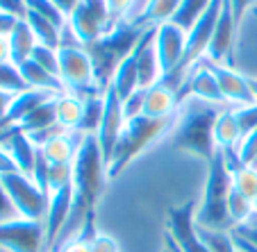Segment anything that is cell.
<instances>
[{
	"instance_id": "2",
	"label": "cell",
	"mask_w": 257,
	"mask_h": 252,
	"mask_svg": "<svg viewBox=\"0 0 257 252\" xmlns=\"http://www.w3.org/2000/svg\"><path fill=\"white\" fill-rule=\"evenodd\" d=\"M221 109L225 107L209 105L196 98H185L180 102V114L175 118L173 139H171L175 150L194 155L209 164L218 150L214 143V121Z\"/></svg>"
},
{
	"instance_id": "35",
	"label": "cell",
	"mask_w": 257,
	"mask_h": 252,
	"mask_svg": "<svg viewBox=\"0 0 257 252\" xmlns=\"http://www.w3.org/2000/svg\"><path fill=\"white\" fill-rule=\"evenodd\" d=\"M73 184V161L71 164H50L48 170V195L53 191Z\"/></svg>"
},
{
	"instance_id": "37",
	"label": "cell",
	"mask_w": 257,
	"mask_h": 252,
	"mask_svg": "<svg viewBox=\"0 0 257 252\" xmlns=\"http://www.w3.org/2000/svg\"><path fill=\"white\" fill-rule=\"evenodd\" d=\"M237 157H239V164L257 166V130L241 139V143L237 146Z\"/></svg>"
},
{
	"instance_id": "48",
	"label": "cell",
	"mask_w": 257,
	"mask_h": 252,
	"mask_svg": "<svg viewBox=\"0 0 257 252\" xmlns=\"http://www.w3.org/2000/svg\"><path fill=\"white\" fill-rule=\"evenodd\" d=\"M0 62H12L10 59V39L0 37Z\"/></svg>"
},
{
	"instance_id": "20",
	"label": "cell",
	"mask_w": 257,
	"mask_h": 252,
	"mask_svg": "<svg viewBox=\"0 0 257 252\" xmlns=\"http://www.w3.org/2000/svg\"><path fill=\"white\" fill-rule=\"evenodd\" d=\"M214 143L218 150H237V146L241 143V130L230 107L221 109L214 121Z\"/></svg>"
},
{
	"instance_id": "49",
	"label": "cell",
	"mask_w": 257,
	"mask_h": 252,
	"mask_svg": "<svg viewBox=\"0 0 257 252\" xmlns=\"http://www.w3.org/2000/svg\"><path fill=\"white\" fill-rule=\"evenodd\" d=\"M248 84H250L252 98H255V102H257V78H248Z\"/></svg>"
},
{
	"instance_id": "38",
	"label": "cell",
	"mask_w": 257,
	"mask_h": 252,
	"mask_svg": "<svg viewBox=\"0 0 257 252\" xmlns=\"http://www.w3.org/2000/svg\"><path fill=\"white\" fill-rule=\"evenodd\" d=\"M144 100H146V89H137L125 102H123V116L127 118H137L144 112Z\"/></svg>"
},
{
	"instance_id": "10",
	"label": "cell",
	"mask_w": 257,
	"mask_h": 252,
	"mask_svg": "<svg viewBox=\"0 0 257 252\" xmlns=\"http://www.w3.org/2000/svg\"><path fill=\"white\" fill-rule=\"evenodd\" d=\"M0 247L10 252H46V223L25 218L3 223Z\"/></svg>"
},
{
	"instance_id": "23",
	"label": "cell",
	"mask_w": 257,
	"mask_h": 252,
	"mask_svg": "<svg viewBox=\"0 0 257 252\" xmlns=\"http://www.w3.org/2000/svg\"><path fill=\"white\" fill-rule=\"evenodd\" d=\"M84 112V98L78 93L64 91L57 96V123L66 132H78V125L82 121Z\"/></svg>"
},
{
	"instance_id": "45",
	"label": "cell",
	"mask_w": 257,
	"mask_h": 252,
	"mask_svg": "<svg viewBox=\"0 0 257 252\" xmlns=\"http://www.w3.org/2000/svg\"><path fill=\"white\" fill-rule=\"evenodd\" d=\"M234 234H239L241 238H246L248 243H252V245L257 247V227L255 225H239V227H234Z\"/></svg>"
},
{
	"instance_id": "30",
	"label": "cell",
	"mask_w": 257,
	"mask_h": 252,
	"mask_svg": "<svg viewBox=\"0 0 257 252\" xmlns=\"http://www.w3.org/2000/svg\"><path fill=\"white\" fill-rule=\"evenodd\" d=\"M255 211H257V204L252 202V200H248L246 195H241L232 186V191H230V195H228V213H230V220H232L234 227L246 225V220L250 218Z\"/></svg>"
},
{
	"instance_id": "46",
	"label": "cell",
	"mask_w": 257,
	"mask_h": 252,
	"mask_svg": "<svg viewBox=\"0 0 257 252\" xmlns=\"http://www.w3.org/2000/svg\"><path fill=\"white\" fill-rule=\"evenodd\" d=\"M53 3L59 7V12H62V14L66 16V19L73 14V10H75V7L80 5V0H53Z\"/></svg>"
},
{
	"instance_id": "13",
	"label": "cell",
	"mask_w": 257,
	"mask_h": 252,
	"mask_svg": "<svg viewBox=\"0 0 257 252\" xmlns=\"http://www.w3.org/2000/svg\"><path fill=\"white\" fill-rule=\"evenodd\" d=\"M185 46H187V32L182 28H178L173 21L155 28V48H157V57H160L162 75L178 68V64L182 62V55H185Z\"/></svg>"
},
{
	"instance_id": "24",
	"label": "cell",
	"mask_w": 257,
	"mask_h": 252,
	"mask_svg": "<svg viewBox=\"0 0 257 252\" xmlns=\"http://www.w3.org/2000/svg\"><path fill=\"white\" fill-rule=\"evenodd\" d=\"M55 125H59L57 123V96L46 100L44 105H39L32 114H28L16 125V130L25 132V134H34V132L48 130V127H55Z\"/></svg>"
},
{
	"instance_id": "41",
	"label": "cell",
	"mask_w": 257,
	"mask_h": 252,
	"mask_svg": "<svg viewBox=\"0 0 257 252\" xmlns=\"http://www.w3.org/2000/svg\"><path fill=\"white\" fill-rule=\"evenodd\" d=\"M228 3H230V10H232L234 25H237V30H239L243 23V16H246V12L250 10V5L255 0H228Z\"/></svg>"
},
{
	"instance_id": "47",
	"label": "cell",
	"mask_w": 257,
	"mask_h": 252,
	"mask_svg": "<svg viewBox=\"0 0 257 252\" xmlns=\"http://www.w3.org/2000/svg\"><path fill=\"white\" fill-rule=\"evenodd\" d=\"M16 93H7V91H0V121H3V116L7 114V109H10L12 100H14Z\"/></svg>"
},
{
	"instance_id": "8",
	"label": "cell",
	"mask_w": 257,
	"mask_h": 252,
	"mask_svg": "<svg viewBox=\"0 0 257 252\" xmlns=\"http://www.w3.org/2000/svg\"><path fill=\"white\" fill-rule=\"evenodd\" d=\"M0 182L5 186L12 204L16 207L21 218L25 220H46L48 213V195L32 182V177L21 170L0 175Z\"/></svg>"
},
{
	"instance_id": "14",
	"label": "cell",
	"mask_w": 257,
	"mask_h": 252,
	"mask_svg": "<svg viewBox=\"0 0 257 252\" xmlns=\"http://www.w3.org/2000/svg\"><path fill=\"white\" fill-rule=\"evenodd\" d=\"M73 184H66L62 189L53 191L48 195V213H46V252H50L55 247V243L59 241L64 227L68 223V216H71L73 209Z\"/></svg>"
},
{
	"instance_id": "6",
	"label": "cell",
	"mask_w": 257,
	"mask_h": 252,
	"mask_svg": "<svg viewBox=\"0 0 257 252\" xmlns=\"http://www.w3.org/2000/svg\"><path fill=\"white\" fill-rule=\"evenodd\" d=\"M57 57H59V82L64 84L66 91L80 93V91H89V87H96L91 59H89L84 46L75 39V34H73L68 23L62 28V44L57 48Z\"/></svg>"
},
{
	"instance_id": "28",
	"label": "cell",
	"mask_w": 257,
	"mask_h": 252,
	"mask_svg": "<svg viewBox=\"0 0 257 252\" xmlns=\"http://www.w3.org/2000/svg\"><path fill=\"white\" fill-rule=\"evenodd\" d=\"M25 21H28V25L32 28V32L39 44L48 46V48H59V44H62V28H57V25L50 23L48 19L34 14V12H30V10H28V14H25Z\"/></svg>"
},
{
	"instance_id": "1",
	"label": "cell",
	"mask_w": 257,
	"mask_h": 252,
	"mask_svg": "<svg viewBox=\"0 0 257 252\" xmlns=\"http://www.w3.org/2000/svg\"><path fill=\"white\" fill-rule=\"evenodd\" d=\"M105 179L107 166L96 134H84L78 146V152H75V159H73V193H75V198H73V209L66 227L73 223V229L78 232L80 225L84 223V216L89 211H96Z\"/></svg>"
},
{
	"instance_id": "16",
	"label": "cell",
	"mask_w": 257,
	"mask_h": 252,
	"mask_svg": "<svg viewBox=\"0 0 257 252\" xmlns=\"http://www.w3.org/2000/svg\"><path fill=\"white\" fill-rule=\"evenodd\" d=\"M207 64H209L214 78H216V82H218L221 96H223V100L228 102V105L243 107V105H252V102H255L246 75H241L239 71H234L232 66L214 64V62H209V59H207Z\"/></svg>"
},
{
	"instance_id": "42",
	"label": "cell",
	"mask_w": 257,
	"mask_h": 252,
	"mask_svg": "<svg viewBox=\"0 0 257 252\" xmlns=\"http://www.w3.org/2000/svg\"><path fill=\"white\" fill-rule=\"evenodd\" d=\"M91 252H118V243L112 236H105V234H98L91 243Z\"/></svg>"
},
{
	"instance_id": "26",
	"label": "cell",
	"mask_w": 257,
	"mask_h": 252,
	"mask_svg": "<svg viewBox=\"0 0 257 252\" xmlns=\"http://www.w3.org/2000/svg\"><path fill=\"white\" fill-rule=\"evenodd\" d=\"M21 75H23L25 84H28V89H44V91H53V93H64L66 89H64V84L59 82V78H55V75H50L46 68H41L39 64L34 62V59H28V62H23L19 66Z\"/></svg>"
},
{
	"instance_id": "36",
	"label": "cell",
	"mask_w": 257,
	"mask_h": 252,
	"mask_svg": "<svg viewBox=\"0 0 257 252\" xmlns=\"http://www.w3.org/2000/svg\"><path fill=\"white\" fill-rule=\"evenodd\" d=\"M232 112H234V118H237L239 130H241V139L257 130V102L243 105V107H234Z\"/></svg>"
},
{
	"instance_id": "11",
	"label": "cell",
	"mask_w": 257,
	"mask_h": 252,
	"mask_svg": "<svg viewBox=\"0 0 257 252\" xmlns=\"http://www.w3.org/2000/svg\"><path fill=\"white\" fill-rule=\"evenodd\" d=\"M102 96H105V114H102L100 127L96 132V139L107 166L114 155V148H116V141L123 132V125H125V116H123V102L118 100V96L112 89L107 87Z\"/></svg>"
},
{
	"instance_id": "27",
	"label": "cell",
	"mask_w": 257,
	"mask_h": 252,
	"mask_svg": "<svg viewBox=\"0 0 257 252\" xmlns=\"http://www.w3.org/2000/svg\"><path fill=\"white\" fill-rule=\"evenodd\" d=\"M105 93V91H102ZM98 96V93H89L84 98V112H82V121L78 125L80 134H96L98 127H100L102 114H105V96Z\"/></svg>"
},
{
	"instance_id": "34",
	"label": "cell",
	"mask_w": 257,
	"mask_h": 252,
	"mask_svg": "<svg viewBox=\"0 0 257 252\" xmlns=\"http://www.w3.org/2000/svg\"><path fill=\"white\" fill-rule=\"evenodd\" d=\"M34 62L39 64L41 68H46L50 75H55V78H59V57H57V48H48V46L44 44H37L32 50V57Z\"/></svg>"
},
{
	"instance_id": "5",
	"label": "cell",
	"mask_w": 257,
	"mask_h": 252,
	"mask_svg": "<svg viewBox=\"0 0 257 252\" xmlns=\"http://www.w3.org/2000/svg\"><path fill=\"white\" fill-rule=\"evenodd\" d=\"M175 118L178 116H169V118H148V116H137V118H127L123 132L116 141L114 155L107 164V179H114L146 150L151 148L160 136H164L169 130L175 127Z\"/></svg>"
},
{
	"instance_id": "4",
	"label": "cell",
	"mask_w": 257,
	"mask_h": 252,
	"mask_svg": "<svg viewBox=\"0 0 257 252\" xmlns=\"http://www.w3.org/2000/svg\"><path fill=\"white\" fill-rule=\"evenodd\" d=\"M232 191V175L228 168L223 150H216L207 164V184H205L203 204L196 211V225L214 232H230L234 229L228 213V195Z\"/></svg>"
},
{
	"instance_id": "7",
	"label": "cell",
	"mask_w": 257,
	"mask_h": 252,
	"mask_svg": "<svg viewBox=\"0 0 257 252\" xmlns=\"http://www.w3.org/2000/svg\"><path fill=\"white\" fill-rule=\"evenodd\" d=\"M196 200L173 207L166 220L164 243L171 252H209L205 241L200 238L198 225H196Z\"/></svg>"
},
{
	"instance_id": "50",
	"label": "cell",
	"mask_w": 257,
	"mask_h": 252,
	"mask_svg": "<svg viewBox=\"0 0 257 252\" xmlns=\"http://www.w3.org/2000/svg\"><path fill=\"white\" fill-rule=\"evenodd\" d=\"M162 252H171V250H169V247H166V250H162Z\"/></svg>"
},
{
	"instance_id": "17",
	"label": "cell",
	"mask_w": 257,
	"mask_h": 252,
	"mask_svg": "<svg viewBox=\"0 0 257 252\" xmlns=\"http://www.w3.org/2000/svg\"><path fill=\"white\" fill-rule=\"evenodd\" d=\"M137 73H139V87L151 89L162 80V66L155 48V28H148L135 48Z\"/></svg>"
},
{
	"instance_id": "12",
	"label": "cell",
	"mask_w": 257,
	"mask_h": 252,
	"mask_svg": "<svg viewBox=\"0 0 257 252\" xmlns=\"http://www.w3.org/2000/svg\"><path fill=\"white\" fill-rule=\"evenodd\" d=\"M178 98H180V102L185 100V98H196V100L209 102V105L228 107V102L221 96V89H218V82H216V78H214L207 59H200L189 71V75H187L185 84L180 89Z\"/></svg>"
},
{
	"instance_id": "9",
	"label": "cell",
	"mask_w": 257,
	"mask_h": 252,
	"mask_svg": "<svg viewBox=\"0 0 257 252\" xmlns=\"http://www.w3.org/2000/svg\"><path fill=\"white\" fill-rule=\"evenodd\" d=\"M68 25L82 46L98 41L114 28L105 0H80V5L68 16Z\"/></svg>"
},
{
	"instance_id": "32",
	"label": "cell",
	"mask_w": 257,
	"mask_h": 252,
	"mask_svg": "<svg viewBox=\"0 0 257 252\" xmlns=\"http://www.w3.org/2000/svg\"><path fill=\"white\" fill-rule=\"evenodd\" d=\"M200 238L205 241L209 252H239L237 245H234L232 234L228 232H214V229H203L198 227Z\"/></svg>"
},
{
	"instance_id": "22",
	"label": "cell",
	"mask_w": 257,
	"mask_h": 252,
	"mask_svg": "<svg viewBox=\"0 0 257 252\" xmlns=\"http://www.w3.org/2000/svg\"><path fill=\"white\" fill-rule=\"evenodd\" d=\"M7 39H10V59L16 64V66L28 62V59L32 57L34 46L39 44L37 37H34V32H32V28L28 25L25 19H21L19 23H16L14 32H12Z\"/></svg>"
},
{
	"instance_id": "18",
	"label": "cell",
	"mask_w": 257,
	"mask_h": 252,
	"mask_svg": "<svg viewBox=\"0 0 257 252\" xmlns=\"http://www.w3.org/2000/svg\"><path fill=\"white\" fill-rule=\"evenodd\" d=\"M180 107V98L173 89L164 87L157 82L155 87L146 89V100H144V112L141 116L148 118H169L175 116V109Z\"/></svg>"
},
{
	"instance_id": "19",
	"label": "cell",
	"mask_w": 257,
	"mask_h": 252,
	"mask_svg": "<svg viewBox=\"0 0 257 252\" xmlns=\"http://www.w3.org/2000/svg\"><path fill=\"white\" fill-rule=\"evenodd\" d=\"M82 136L84 134H80V132H62V134L53 136L46 146H41V150L50 164H71L75 159Z\"/></svg>"
},
{
	"instance_id": "29",
	"label": "cell",
	"mask_w": 257,
	"mask_h": 252,
	"mask_svg": "<svg viewBox=\"0 0 257 252\" xmlns=\"http://www.w3.org/2000/svg\"><path fill=\"white\" fill-rule=\"evenodd\" d=\"M209 3H212V0H182L180 10L175 12V16L171 21H173L178 28L185 30V32H189V30L196 25V21L205 14V10L209 7Z\"/></svg>"
},
{
	"instance_id": "33",
	"label": "cell",
	"mask_w": 257,
	"mask_h": 252,
	"mask_svg": "<svg viewBox=\"0 0 257 252\" xmlns=\"http://www.w3.org/2000/svg\"><path fill=\"white\" fill-rule=\"evenodd\" d=\"M25 7H28L30 12H34V14L48 19L50 23H55L57 28H64V25L68 23V19L59 12V7L55 5L53 0H25Z\"/></svg>"
},
{
	"instance_id": "39",
	"label": "cell",
	"mask_w": 257,
	"mask_h": 252,
	"mask_svg": "<svg viewBox=\"0 0 257 252\" xmlns=\"http://www.w3.org/2000/svg\"><path fill=\"white\" fill-rule=\"evenodd\" d=\"M16 218H21V216H19V211H16V207L12 204V200H10V195H7L3 182H0V225L10 223V220H16Z\"/></svg>"
},
{
	"instance_id": "3",
	"label": "cell",
	"mask_w": 257,
	"mask_h": 252,
	"mask_svg": "<svg viewBox=\"0 0 257 252\" xmlns=\"http://www.w3.org/2000/svg\"><path fill=\"white\" fill-rule=\"evenodd\" d=\"M146 30L148 28H139L132 21H121L107 34H102L98 41L84 46L93 66V82L100 91L109 87L116 68L135 53L137 44L141 41Z\"/></svg>"
},
{
	"instance_id": "31",
	"label": "cell",
	"mask_w": 257,
	"mask_h": 252,
	"mask_svg": "<svg viewBox=\"0 0 257 252\" xmlns=\"http://www.w3.org/2000/svg\"><path fill=\"white\" fill-rule=\"evenodd\" d=\"M28 89L19 66L14 62H0V91L7 93H21Z\"/></svg>"
},
{
	"instance_id": "25",
	"label": "cell",
	"mask_w": 257,
	"mask_h": 252,
	"mask_svg": "<svg viewBox=\"0 0 257 252\" xmlns=\"http://www.w3.org/2000/svg\"><path fill=\"white\" fill-rule=\"evenodd\" d=\"M109 89L118 96V100L125 102L132 93L137 91L139 87V73H137V62H135V53L116 68V73H114L112 82H109Z\"/></svg>"
},
{
	"instance_id": "21",
	"label": "cell",
	"mask_w": 257,
	"mask_h": 252,
	"mask_svg": "<svg viewBox=\"0 0 257 252\" xmlns=\"http://www.w3.org/2000/svg\"><path fill=\"white\" fill-rule=\"evenodd\" d=\"M180 5L182 0H148V5L141 10L139 16L132 19V23H137L139 28H157L162 23H169Z\"/></svg>"
},
{
	"instance_id": "15",
	"label": "cell",
	"mask_w": 257,
	"mask_h": 252,
	"mask_svg": "<svg viewBox=\"0 0 257 252\" xmlns=\"http://www.w3.org/2000/svg\"><path fill=\"white\" fill-rule=\"evenodd\" d=\"M237 34H239V30H237V25H234L230 3L223 0V7H221V14H218L216 28H214L212 41H209V48H207L209 62H214V64L230 62V66H232V50H234Z\"/></svg>"
},
{
	"instance_id": "40",
	"label": "cell",
	"mask_w": 257,
	"mask_h": 252,
	"mask_svg": "<svg viewBox=\"0 0 257 252\" xmlns=\"http://www.w3.org/2000/svg\"><path fill=\"white\" fill-rule=\"evenodd\" d=\"M105 3H107V10H109V16H112V25H116L121 21H127L125 14L135 0H105Z\"/></svg>"
},
{
	"instance_id": "44",
	"label": "cell",
	"mask_w": 257,
	"mask_h": 252,
	"mask_svg": "<svg viewBox=\"0 0 257 252\" xmlns=\"http://www.w3.org/2000/svg\"><path fill=\"white\" fill-rule=\"evenodd\" d=\"M19 166L14 164V159L10 157V152L5 148H0V175H7V173H16Z\"/></svg>"
},
{
	"instance_id": "43",
	"label": "cell",
	"mask_w": 257,
	"mask_h": 252,
	"mask_svg": "<svg viewBox=\"0 0 257 252\" xmlns=\"http://www.w3.org/2000/svg\"><path fill=\"white\" fill-rule=\"evenodd\" d=\"M21 19H16V16L7 14V12L0 10V37H10L12 32H14L16 23H19Z\"/></svg>"
}]
</instances>
